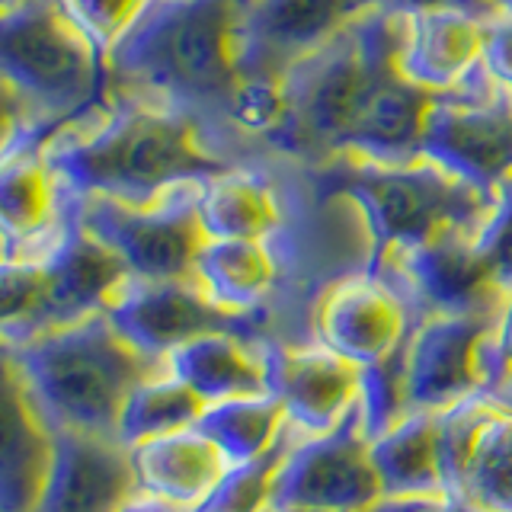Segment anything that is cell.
<instances>
[{"label": "cell", "instance_id": "1", "mask_svg": "<svg viewBox=\"0 0 512 512\" xmlns=\"http://www.w3.org/2000/svg\"><path fill=\"white\" fill-rule=\"evenodd\" d=\"M42 154L74 202L151 205L173 189L208 183L231 170L205 144L189 109L167 103L112 109L96 125H80L74 138L48 144Z\"/></svg>", "mask_w": 512, "mask_h": 512}, {"label": "cell", "instance_id": "2", "mask_svg": "<svg viewBox=\"0 0 512 512\" xmlns=\"http://www.w3.org/2000/svg\"><path fill=\"white\" fill-rule=\"evenodd\" d=\"M4 368L16 375L48 429L116 439L128 397L164 362L138 352L100 311L29 343L4 346Z\"/></svg>", "mask_w": 512, "mask_h": 512}, {"label": "cell", "instance_id": "3", "mask_svg": "<svg viewBox=\"0 0 512 512\" xmlns=\"http://www.w3.org/2000/svg\"><path fill=\"white\" fill-rule=\"evenodd\" d=\"M122 80L164 96L167 106L228 112L244 64V13L234 0H148L109 48Z\"/></svg>", "mask_w": 512, "mask_h": 512}, {"label": "cell", "instance_id": "4", "mask_svg": "<svg viewBox=\"0 0 512 512\" xmlns=\"http://www.w3.org/2000/svg\"><path fill=\"white\" fill-rule=\"evenodd\" d=\"M372 237L365 269H381L455 228H480L493 192L471 186L436 160L365 164L343 183Z\"/></svg>", "mask_w": 512, "mask_h": 512}, {"label": "cell", "instance_id": "5", "mask_svg": "<svg viewBox=\"0 0 512 512\" xmlns=\"http://www.w3.org/2000/svg\"><path fill=\"white\" fill-rule=\"evenodd\" d=\"M128 276L132 269L122 256L77 221L61 237V244L39 260L4 263V288H0L4 346L29 343L42 333L106 311L109 298Z\"/></svg>", "mask_w": 512, "mask_h": 512}, {"label": "cell", "instance_id": "6", "mask_svg": "<svg viewBox=\"0 0 512 512\" xmlns=\"http://www.w3.org/2000/svg\"><path fill=\"white\" fill-rule=\"evenodd\" d=\"M4 74L10 93L42 116L90 109L103 80V48L64 7V0H23L4 16Z\"/></svg>", "mask_w": 512, "mask_h": 512}, {"label": "cell", "instance_id": "7", "mask_svg": "<svg viewBox=\"0 0 512 512\" xmlns=\"http://www.w3.org/2000/svg\"><path fill=\"white\" fill-rule=\"evenodd\" d=\"M205 183L180 186L151 205H125L112 199H84L77 221L116 250L141 279H189L196 272L205 228L199 196Z\"/></svg>", "mask_w": 512, "mask_h": 512}, {"label": "cell", "instance_id": "8", "mask_svg": "<svg viewBox=\"0 0 512 512\" xmlns=\"http://www.w3.org/2000/svg\"><path fill=\"white\" fill-rule=\"evenodd\" d=\"M116 330L154 362H167L173 349L212 333L266 336L263 314H234L205 292L196 276L189 279H141L128 276L106 304Z\"/></svg>", "mask_w": 512, "mask_h": 512}, {"label": "cell", "instance_id": "9", "mask_svg": "<svg viewBox=\"0 0 512 512\" xmlns=\"http://www.w3.org/2000/svg\"><path fill=\"white\" fill-rule=\"evenodd\" d=\"M368 445L356 400L336 429L295 439L272 480L269 509L368 512L384 496Z\"/></svg>", "mask_w": 512, "mask_h": 512}, {"label": "cell", "instance_id": "10", "mask_svg": "<svg viewBox=\"0 0 512 512\" xmlns=\"http://www.w3.org/2000/svg\"><path fill=\"white\" fill-rule=\"evenodd\" d=\"M420 314L400 288L378 272H356L333 282L317 301L314 340L359 368L378 365L404 349Z\"/></svg>", "mask_w": 512, "mask_h": 512}, {"label": "cell", "instance_id": "11", "mask_svg": "<svg viewBox=\"0 0 512 512\" xmlns=\"http://www.w3.org/2000/svg\"><path fill=\"white\" fill-rule=\"evenodd\" d=\"M500 308L442 311L416 320L404 346V397L410 410H445L480 391L477 356Z\"/></svg>", "mask_w": 512, "mask_h": 512}, {"label": "cell", "instance_id": "12", "mask_svg": "<svg viewBox=\"0 0 512 512\" xmlns=\"http://www.w3.org/2000/svg\"><path fill=\"white\" fill-rule=\"evenodd\" d=\"M269 391L282 400L285 423L298 436H324L336 429L359 400L362 368L324 343H263Z\"/></svg>", "mask_w": 512, "mask_h": 512}, {"label": "cell", "instance_id": "13", "mask_svg": "<svg viewBox=\"0 0 512 512\" xmlns=\"http://www.w3.org/2000/svg\"><path fill=\"white\" fill-rule=\"evenodd\" d=\"M132 493V458L119 439L52 429V464L32 512H119Z\"/></svg>", "mask_w": 512, "mask_h": 512}, {"label": "cell", "instance_id": "14", "mask_svg": "<svg viewBox=\"0 0 512 512\" xmlns=\"http://www.w3.org/2000/svg\"><path fill=\"white\" fill-rule=\"evenodd\" d=\"M128 458L141 493L180 506L183 512L196 509L231 468L196 426L138 442L128 448Z\"/></svg>", "mask_w": 512, "mask_h": 512}, {"label": "cell", "instance_id": "15", "mask_svg": "<svg viewBox=\"0 0 512 512\" xmlns=\"http://www.w3.org/2000/svg\"><path fill=\"white\" fill-rule=\"evenodd\" d=\"M487 23L461 10L407 16V42L400 48V74L416 87H458L484 58Z\"/></svg>", "mask_w": 512, "mask_h": 512}, {"label": "cell", "instance_id": "16", "mask_svg": "<svg viewBox=\"0 0 512 512\" xmlns=\"http://www.w3.org/2000/svg\"><path fill=\"white\" fill-rule=\"evenodd\" d=\"M263 343L266 336L212 333L173 349L164 365L180 381H186L205 404L250 394H272Z\"/></svg>", "mask_w": 512, "mask_h": 512}, {"label": "cell", "instance_id": "17", "mask_svg": "<svg viewBox=\"0 0 512 512\" xmlns=\"http://www.w3.org/2000/svg\"><path fill=\"white\" fill-rule=\"evenodd\" d=\"M199 285L221 308L234 314H263L282 279V253L276 240H205L196 272Z\"/></svg>", "mask_w": 512, "mask_h": 512}, {"label": "cell", "instance_id": "18", "mask_svg": "<svg viewBox=\"0 0 512 512\" xmlns=\"http://www.w3.org/2000/svg\"><path fill=\"white\" fill-rule=\"evenodd\" d=\"M52 464V429L32 410L20 381L4 368V452H0V512H32Z\"/></svg>", "mask_w": 512, "mask_h": 512}, {"label": "cell", "instance_id": "19", "mask_svg": "<svg viewBox=\"0 0 512 512\" xmlns=\"http://www.w3.org/2000/svg\"><path fill=\"white\" fill-rule=\"evenodd\" d=\"M368 0H260L244 13V64L256 55H301L346 26V16Z\"/></svg>", "mask_w": 512, "mask_h": 512}, {"label": "cell", "instance_id": "20", "mask_svg": "<svg viewBox=\"0 0 512 512\" xmlns=\"http://www.w3.org/2000/svg\"><path fill=\"white\" fill-rule=\"evenodd\" d=\"M372 464L384 496L448 493L442 468L439 410H410L372 439Z\"/></svg>", "mask_w": 512, "mask_h": 512}, {"label": "cell", "instance_id": "21", "mask_svg": "<svg viewBox=\"0 0 512 512\" xmlns=\"http://www.w3.org/2000/svg\"><path fill=\"white\" fill-rule=\"evenodd\" d=\"M208 240H276L285 234V208L263 176L228 170L208 180L199 196Z\"/></svg>", "mask_w": 512, "mask_h": 512}, {"label": "cell", "instance_id": "22", "mask_svg": "<svg viewBox=\"0 0 512 512\" xmlns=\"http://www.w3.org/2000/svg\"><path fill=\"white\" fill-rule=\"evenodd\" d=\"M196 429L212 442L228 464L260 458L282 436L285 410L276 394H250L205 404Z\"/></svg>", "mask_w": 512, "mask_h": 512}, {"label": "cell", "instance_id": "23", "mask_svg": "<svg viewBox=\"0 0 512 512\" xmlns=\"http://www.w3.org/2000/svg\"><path fill=\"white\" fill-rule=\"evenodd\" d=\"M202 410L205 400L164 365L151 378H144L128 397L116 439L125 448H132L138 442L167 436V432L189 429L199 423Z\"/></svg>", "mask_w": 512, "mask_h": 512}, {"label": "cell", "instance_id": "24", "mask_svg": "<svg viewBox=\"0 0 512 512\" xmlns=\"http://www.w3.org/2000/svg\"><path fill=\"white\" fill-rule=\"evenodd\" d=\"M455 496L477 512H512V413H500L480 436Z\"/></svg>", "mask_w": 512, "mask_h": 512}, {"label": "cell", "instance_id": "25", "mask_svg": "<svg viewBox=\"0 0 512 512\" xmlns=\"http://www.w3.org/2000/svg\"><path fill=\"white\" fill-rule=\"evenodd\" d=\"M295 439H298V432L285 423L282 436L272 442L260 458L231 464V468L224 471V477L212 487V493H208L192 512H266L272 480H276L279 464L288 455V448L295 445Z\"/></svg>", "mask_w": 512, "mask_h": 512}, {"label": "cell", "instance_id": "26", "mask_svg": "<svg viewBox=\"0 0 512 512\" xmlns=\"http://www.w3.org/2000/svg\"><path fill=\"white\" fill-rule=\"evenodd\" d=\"M500 416L484 394H471L458 400V404L439 410V439H442V468H445V484L448 493H458L468 464L477 452L480 436L487 432V426Z\"/></svg>", "mask_w": 512, "mask_h": 512}, {"label": "cell", "instance_id": "27", "mask_svg": "<svg viewBox=\"0 0 512 512\" xmlns=\"http://www.w3.org/2000/svg\"><path fill=\"white\" fill-rule=\"evenodd\" d=\"M407 346V343H404ZM359 410L368 439H378L384 429H391L407 413L404 397V349H397L391 359L362 368Z\"/></svg>", "mask_w": 512, "mask_h": 512}, {"label": "cell", "instance_id": "28", "mask_svg": "<svg viewBox=\"0 0 512 512\" xmlns=\"http://www.w3.org/2000/svg\"><path fill=\"white\" fill-rule=\"evenodd\" d=\"M480 391L500 413H512V295L503 301L490 336L477 356Z\"/></svg>", "mask_w": 512, "mask_h": 512}, {"label": "cell", "instance_id": "29", "mask_svg": "<svg viewBox=\"0 0 512 512\" xmlns=\"http://www.w3.org/2000/svg\"><path fill=\"white\" fill-rule=\"evenodd\" d=\"M144 4H148V0H64V7L71 10L80 29H84L106 55L112 42L128 29V23L135 20Z\"/></svg>", "mask_w": 512, "mask_h": 512}, {"label": "cell", "instance_id": "30", "mask_svg": "<svg viewBox=\"0 0 512 512\" xmlns=\"http://www.w3.org/2000/svg\"><path fill=\"white\" fill-rule=\"evenodd\" d=\"M484 64L496 84L512 90V16L500 23H487Z\"/></svg>", "mask_w": 512, "mask_h": 512}, {"label": "cell", "instance_id": "31", "mask_svg": "<svg viewBox=\"0 0 512 512\" xmlns=\"http://www.w3.org/2000/svg\"><path fill=\"white\" fill-rule=\"evenodd\" d=\"M368 512H477L452 493H420V496H381Z\"/></svg>", "mask_w": 512, "mask_h": 512}, {"label": "cell", "instance_id": "32", "mask_svg": "<svg viewBox=\"0 0 512 512\" xmlns=\"http://www.w3.org/2000/svg\"><path fill=\"white\" fill-rule=\"evenodd\" d=\"M368 4H378L381 10H391V13H432V10H461V13H471L477 20H484L490 13L493 4L500 0H368Z\"/></svg>", "mask_w": 512, "mask_h": 512}, {"label": "cell", "instance_id": "33", "mask_svg": "<svg viewBox=\"0 0 512 512\" xmlns=\"http://www.w3.org/2000/svg\"><path fill=\"white\" fill-rule=\"evenodd\" d=\"M119 512H183L180 506H173V503H164V500H157V496L151 493H132L128 500L119 506Z\"/></svg>", "mask_w": 512, "mask_h": 512}, {"label": "cell", "instance_id": "34", "mask_svg": "<svg viewBox=\"0 0 512 512\" xmlns=\"http://www.w3.org/2000/svg\"><path fill=\"white\" fill-rule=\"evenodd\" d=\"M266 512H340V509H266Z\"/></svg>", "mask_w": 512, "mask_h": 512}, {"label": "cell", "instance_id": "35", "mask_svg": "<svg viewBox=\"0 0 512 512\" xmlns=\"http://www.w3.org/2000/svg\"><path fill=\"white\" fill-rule=\"evenodd\" d=\"M500 7H503V10H506L509 16H512V0H500Z\"/></svg>", "mask_w": 512, "mask_h": 512}]
</instances>
